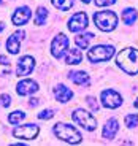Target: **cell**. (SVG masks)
I'll return each instance as SVG.
<instances>
[{"label":"cell","instance_id":"cell-1","mask_svg":"<svg viewBox=\"0 0 138 146\" xmlns=\"http://www.w3.org/2000/svg\"><path fill=\"white\" fill-rule=\"evenodd\" d=\"M116 62L121 68L129 75H137L138 73V49L133 48H125L117 54Z\"/></svg>","mask_w":138,"mask_h":146},{"label":"cell","instance_id":"cell-2","mask_svg":"<svg viewBox=\"0 0 138 146\" xmlns=\"http://www.w3.org/2000/svg\"><path fill=\"white\" fill-rule=\"evenodd\" d=\"M95 26L103 32H111L117 26V16L114 11H98L94 15Z\"/></svg>","mask_w":138,"mask_h":146},{"label":"cell","instance_id":"cell-3","mask_svg":"<svg viewBox=\"0 0 138 146\" xmlns=\"http://www.w3.org/2000/svg\"><path fill=\"white\" fill-rule=\"evenodd\" d=\"M54 133H56L57 138L64 140V141L70 143V145H76V143H80L81 140H83L80 132L68 124H56L54 125Z\"/></svg>","mask_w":138,"mask_h":146},{"label":"cell","instance_id":"cell-4","mask_svg":"<svg viewBox=\"0 0 138 146\" xmlns=\"http://www.w3.org/2000/svg\"><path fill=\"white\" fill-rule=\"evenodd\" d=\"M114 56V48L108 46V44H98L89 49L87 52V57L91 62H105Z\"/></svg>","mask_w":138,"mask_h":146},{"label":"cell","instance_id":"cell-5","mask_svg":"<svg viewBox=\"0 0 138 146\" xmlns=\"http://www.w3.org/2000/svg\"><path fill=\"white\" fill-rule=\"evenodd\" d=\"M72 117H73V121H75L78 125L84 127L86 130H89V132L95 130V127H97V121H95V117L92 116L91 113H87L86 110H75V113L72 114Z\"/></svg>","mask_w":138,"mask_h":146},{"label":"cell","instance_id":"cell-6","mask_svg":"<svg viewBox=\"0 0 138 146\" xmlns=\"http://www.w3.org/2000/svg\"><path fill=\"white\" fill-rule=\"evenodd\" d=\"M38 132H40L38 125L26 124V125H19V127H16L15 130H13V135H15L16 138H21V140H33V138H36Z\"/></svg>","mask_w":138,"mask_h":146},{"label":"cell","instance_id":"cell-7","mask_svg":"<svg viewBox=\"0 0 138 146\" xmlns=\"http://www.w3.org/2000/svg\"><path fill=\"white\" fill-rule=\"evenodd\" d=\"M100 99H102V105L105 108H117V106L122 105V97L117 94L116 91H113V89H106V91L102 92L100 95Z\"/></svg>","mask_w":138,"mask_h":146},{"label":"cell","instance_id":"cell-8","mask_svg":"<svg viewBox=\"0 0 138 146\" xmlns=\"http://www.w3.org/2000/svg\"><path fill=\"white\" fill-rule=\"evenodd\" d=\"M68 49V38H67L64 33H59L52 40L51 44V54L54 56L56 59H60L62 56L65 54V51Z\"/></svg>","mask_w":138,"mask_h":146},{"label":"cell","instance_id":"cell-9","mask_svg":"<svg viewBox=\"0 0 138 146\" xmlns=\"http://www.w3.org/2000/svg\"><path fill=\"white\" fill-rule=\"evenodd\" d=\"M67 26H68L70 32H81V30H84L87 27V15L83 13V11L73 15L72 18L68 19V24H67Z\"/></svg>","mask_w":138,"mask_h":146},{"label":"cell","instance_id":"cell-10","mask_svg":"<svg viewBox=\"0 0 138 146\" xmlns=\"http://www.w3.org/2000/svg\"><path fill=\"white\" fill-rule=\"evenodd\" d=\"M35 68V59L32 56H24L18 60V67H16V75L18 76H27L32 70Z\"/></svg>","mask_w":138,"mask_h":146},{"label":"cell","instance_id":"cell-11","mask_svg":"<svg viewBox=\"0 0 138 146\" xmlns=\"http://www.w3.org/2000/svg\"><path fill=\"white\" fill-rule=\"evenodd\" d=\"M24 36H26V32H24V30H18V32H15L7 40V49H8L10 54H18L19 52L21 41L24 40Z\"/></svg>","mask_w":138,"mask_h":146},{"label":"cell","instance_id":"cell-12","mask_svg":"<svg viewBox=\"0 0 138 146\" xmlns=\"http://www.w3.org/2000/svg\"><path fill=\"white\" fill-rule=\"evenodd\" d=\"M38 89H40L38 84H36V81H33V80H22V81H19L18 86H16V92H18L19 95L35 94Z\"/></svg>","mask_w":138,"mask_h":146},{"label":"cell","instance_id":"cell-13","mask_svg":"<svg viewBox=\"0 0 138 146\" xmlns=\"http://www.w3.org/2000/svg\"><path fill=\"white\" fill-rule=\"evenodd\" d=\"M30 16H32L30 8L29 7H21V8H18V10L15 11L11 21H13L15 26H24V24H27V21L30 19Z\"/></svg>","mask_w":138,"mask_h":146},{"label":"cell","instance_id":"cell-14","mask_svg":"<svg viewBox=\"0 0 138 146\" xmlns=\"http://www.w3.org/2000/svg\"><path fill=\"white\" fill-rule=\"evenodd\" d=\"M117 130H119V124H117V121L113 117V119L106 121L105 127H103V138L106 140H113L116 137Z\"/></svg>","mask_w":138,"mask_h":146},{"label":"cell","instance_id":"cell-15","mask_svg":"<svg viewBox=\"0 0 138 146\" xmlns=\"http://www.w3.org/2000/svg\"><path fill=\"white\" fill-rule=\"evenodd\" d=\"M68 80H72L75 84H78V86H89L91 84V78H89V75L84 72H70L68 73Z\"/></svg>","mask_w":138,"mask_h":146},{"label":"cell","instance_id":"cell-16","mask_svg":"<svg viewBox=\"0 0 138 146\" xmlns=\"http://www.w3.org/2000/svg\"><path fill=\"white\" fill-rule=\"evenodd\" d=\"M54 95H56V99H57L59 102L65 103L73 97V92L70 91L68 88H65L64 84H57V86L54 88Z\"/></svg>","mask_w":138,"mask_h":146},{"label":"cell","instance_id":"cell-17","mask_svg":"<svg viewBox=\"0 0 138 146\" xmlns=\"http://www.w3.org/2000/svg\"><path fill=\"white\" fill-rule=\"evenodd\" d=\"M81 60H83V52H81V49H78V48L70 49L68 54L65 56V62L68 64V65H76V64H81Z\"/></svg>","mask_w":138,"mask_h":146},{"label":"cell","instance_id":"cell-18","mask_svg":"<svg viewBox=\"0 0 138 146\" xmlns=\"http://www.w3.org/2000/svg\"><path fill=\"white\" fill-rule=\"evenodd\" d=\"M92 40H94V35H92L91 32H87V33H81V35H78L76 38H75V43L78 44V48H83V49H86Z\"/></svg>","mask_w":138,"mask_h":146},{"label":"cell","instance_id":"cell-19","mask_svg":"<svg viewBox=\"0 0 138 146\" xmlns=\"http://www.w3.org/2000/svg\"><path fill=\"white\" fill-rule=\"evenodd\" d=\"M122 21L127 24V26H132L135 21H137V11L133 8H125L122 13Z\"/></svg>","mask_w":138,"mask_h":146},{"label":"cell","instance_id":"cell-20","mask_svg":"<svg viewBox=\"0 0 138 146\" xmlns=\"http://www.w3.org/2000/svg\"><path fill=\"white\" fill-rule=\"evenodd\" d=\"M52 5L60 11H68L73 7V0H52Z\"/></svg>","mask_w":138,"mask_h":146},{"label":"cell","instance_id":"cell-21","mask_svg":"<svg viewBox=\"0 0 138 146\" xmlns=\"http://www.w3.org/2000/svg\"><path fill=\"white\" fill-rule=\"evenodd\" d=\"M11 72V65L5 56H0V76H7Z\"/></svg>","mask_w":138,"mask_h":146},{"label":"cell","instance_id":"cell-22","mask_svg":"<svg viewBox=\"0 0 138 146\" xmlns=\"http://www.w3.org/2000/svg\"><path fill=\"white\" fill-rule=\"evenodd\" d=\"M48 18V10L44 7H40L38 10H36V18H35V24L36 26H41V24H44V21H46Z\"/></svg>","mask_w":138,"mask_h":146},{"label":"cell","instance_id":"cell-23","mask_svg":"<svg viewBox=\"0 0 138 146\" xmlns=\"http://www.w3.org/2000/svg\"><path fill=\"white\" fill-rule=\"evenodd\" d=\"M24 117H26V113H22V111H13V113L8 116V122H10V124H18V122H21Z\"/></svg>","mask_w":138,"mask_h":146},{"label":"cell","instance_id":"cell-24","mask_svg":"<svg viewBox=\"0 0 138 146\" xmlns=\"http://www.w3.org/2000/svg\"><path fill=\"white\" fill-rule=\"evenodd\" d=\"M125 125L127 127H137L138 125V114H127L125 116Z\"/></svg>","mask_w":138,"mask_h":146},{"label":"cell","instance_id":"cell-25","mask_svg":"<svg viewBox=\"0 0 138 146\" xmlns=\"http://www.w3.org/2000/svg\"><path fill=\"white\" fill-rule=\"evenodd\" d=\"M86 102H87V105H89V108H91L92 111H94V113H95V111H98V108H100V105H98V102L94 99V97H87V99H86Z\"/></svg>","mask_w":138,"mask_h":146},{"label":"cell","instance_id":"cell-26","mask_svg":"<svg viewBox=\"0 0 138 146\" xmlns=\"http://www.w3.org/2000/svg\"><path fill=\"white\" fill-rule=\"evenodd\" d=\"M52 116H54V111H52V110H43V111L38 114L40 119H51Z\"/></svg>","mask_w":138,"mask_h":146},{"label":"cell","instance_id":"cell-27","mask_svg":"<svg viewBox=\"0 0 138 146\" xmlns=\"http://www.w3.org/2000/svg\"><path fill=\"white\" fill-rule=\"evenodd\" d=\"M0 105L5 106V108H7V106H10L11 105V97H10V95H8V94L2 95V97H0Z\"/></svg>","mask_w":138,"mask_h":146},{"label":"cell","instance_id":"cell-28","mask_svg":"<svg viewBox=\"0 0 138 146\" xmlns=\"http://www.w3.org/2000/svg\"><path fill=\"white\" fill-rule=\"evenodd\" d=\"M116 0H95V5L97 7H108V5H113Z\"/></svg>","mask_w":138,"mask_h":146},{"label":"cell","instance_id":"cell-29","mask_svg":"<svg viewBox=\"0 0 138 146\" xmlns=\"http://www.w3.org/2000/svg\"><path fill=\"white\" fill-rule=\"evenodd\" d=\"M29 105H30V106H36V105H38V99H30Z\"/></svg>","mask_w":138,"mask_h":146},{"label":"cell","instance_id":"cell-30","mask_svg":"<svg viewBox=\"0 0 138 146\" xmlns=\"http://www.w3.org/2000/svg\"><path fill=\"white\" fill-rule=\"evenodd\" d=\"M81 2H83V3H89V2H91V0H81Z\"/></svg>","mask_w":138,"mask_h":146},{"label":"cell","instance_id":"cell-31","mask_svg":"<svg viewBox=\"0 0 138 146\" xmlns=\"http://www.w3.org/2000/svg\"><path fill=\"white\" fill-rule=\"evenodd\" d=\"M2 30H3V24H0V32H2Z\"/></svg>","mask_w":138,"mask_h":146},{"label":"cell","instance_id":"cell-32","mask_svg":"<svg viewBox=\"0 0 138 146\" xmlns=\"http://www.w3.org/2000/svg\"><path fill=\"white\" fill-rule=\"evenodd\" d=\"M135 106H137V108H138V99L135 100Z\"/></svg>","mask_w":138,"mask_h":146}]
</instances>
